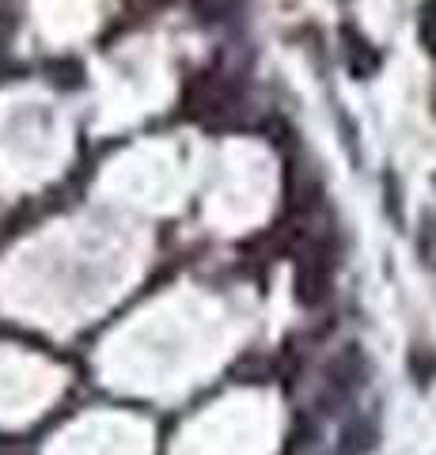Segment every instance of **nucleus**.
Returning <instances> with one entry per match:
<instances>
[{
    "label": "nucleus",
    "mask_w": 436,
    "mask_h": 455,
    "mask_svg": "<svg viewBox=\"0 0 436 455\" xmlns=\"http://www.w3.org/2000/svg\"><path fill=\"white\" fill-rule=\"evenodd\" d=\"M327 284H330V269H327L322 251H307L300 259V269H297V296L312 307L327 296Z\"/></svg>",
    "instance_id": "f257e3e1"
},
{
    "label": "nucleus",
    "mask_w": 436,
    "mask_h": 455,
    "mask_svg": "<svg viewBox=\"0 0 436 455\" xmlns=\"http://www.w3.org/2000/svg\"><path fill=\"white\" fill-rule=\"evenodd\" d=\"M345 38H349V46H345V53H349V68H353V76H372L376 68H379V53L369 46V38H361V35H353V31H345Z\"/></svg>",
    "instance_id": "f03ea898"
},
{
    "label": "nucleus",
    "mask_w": 436,
    "mask_h": 455,
    "mask_svg": "<svg viewBox=\"0 0 436 455\" xmlns=\"http://www.w3.org/2000/svg\"><path fill=\"white\" fill-rule=\"evenodd\" d=\"M417 38L429 53H436V0L421 4V20H417Z\"/></svg>",
    "instance_id": "7ed1b4c3"
}]
</instances>
